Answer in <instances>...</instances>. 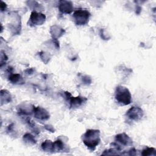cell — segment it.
<instances>
[{
	"mask_svg": "<svg viewBox=\"0 0 156 156\" xmlns=\"http://www.w3.org/2000/svg\"><path fill=\"white\" fill-rule=\"evenodd\" d=\"M83 143L90 149L94 150L100 142V132L99 130L88 129L82 135Z\"/></svg>",
	"mask_w": 156,
	"mask_h": 156,
	"instance_id": "6da1fadb",
	"label": "cell"
},
{
	"mask_svg": "<svg viewBox=\"0 0 156 156\" xmlns=\"http://www.w3.org/2000/svg\"><path fill=\"white\" fill-rule=\"evenodd\" d=\"M115 99L122 105H128L132 102V96L129 90L123 86H118L115 90Z\"/></svg>",
	"mask_w": 156,
	"mask_h": 156,
	"instance_id": "7a4b0ae2",
	"label": "cell"
},
{
	"mask_svg": "<svg viewBox=\"0 0 156 156\" xmlns=\"http://www.w3.org/2000/svg\"><path fill=\"white\" fill-rule=\"evenodd\" d=\"M90 16V13L88 10L78 9L74 12L73 18L77 25H85L88 22Z\"/></svg>",
	"mask_w": 156,
	"mask_h": 156,
	"instance_id": "3957f363",
	"label": "cell"
},
{
	"mask_svg": "<svg viewBox=\"0 0 156 156\" xmlns=\"http://www.w3.org/2000/svg\"><path fill=\"white\" fill-rule=\"evenodd\" d=\"M126 116L130 120L138 121L142 118L143 116V112L141 108L133 106L127 110Z\"/></svg>",
	"mask_w": 156,
	"mask_h": 156,
	"instance_id": "277c9868",
	"label": "cell"
},
{
	"mask_svg": "<svg viewBox=\"0 0 156 156\" xmlns=\"http://www.w3.org/2000/svg\"><path fill=\"white\" fill-rule=\"evenodd\" d=\"M46 16L44 15L41 13L32 12L29 18V23L30 24H33L34 26L41 25L44 22Z\"/></svg>",
	"mask_w": 156,
	"mask_h": 156,
	"instance_id": "5b68a950",
	"label": "cell"
},
{
	"mask_svg": "<svg viewBox=\"0 0 156 156\" xmlns=\"http://www.w3.org/2000/svg\"><path fill=\"white\" fill-rule=\"evenodd\" d=\"M34 114L35 118L40 120H46L49 118V113L45 109L40 107H34Z\"/></svg>",
	"mask_w": 156,
	"mask_h": 156,
	"instance_id": "8992f818",
	"label": "cell"
},
{
	"mask_svg": "<svg viewBox=\"0 0 156 156\" xmlns=\"http://www.w3.org/2000/svg\"><path fill=\"white\" fill-rule=\"evenodd\" d=\"M58 9L63 13H70L73 10V4L70 1H60L59 2Z\"/></svg>",
	"mask_w": 156,
	"mask_h": 156,
	"instance_id": "52a82bcc",
	"label": "cell"
},
{
	"mask_svg": "<svg viewBox=\"0 0 156 156\" xmlns=\"http://www.w3.org/2000/svg\"><path fill=\"white\" fill-rule=\"evenodd\" d=\"M115 140L124 146H129L132 144L131 138L124 133L117 135L115 137Z\"/></svg>",
	"mask_w": 156,
	"mask_h": 156,
	"instance_id": "ba28073f",
	"label": "cell"
},
{
	"mask_svg": "<svg viewBox=\"0 0 156 156\" xmlns=\"http://www.w3.org/2000/svg\"><path fill=\"white\" fill-rule=\"evenodd\" d=\"M86 101H87V99L83 97H80V96L71 97L69 99L70 107L72 108L78 107L80 105H81Z\"/></svg>",
	"mask_w": 156,
	"mask_h": 156,
	"instance_id": "9c48e42d",
	"label": "cell"
},
{
	"mask_svg": "<svg viewBox=\"0 0 156 156\" xmlns=\"http://www.w3.org/2000/svg\"><path fill=\"white\" fill-rule=\"evenodd\" d=\"M41 148L46 152L53 151V143L50 140H46L42 143Z\"/></svg>",
	"mask_w": 156,
	"mask_h": 156,
	"instance_id": "30bf717a",
	"label": "cell"
},
{
	"mask_svg": "<svg viewBox=\"0 0 156 156\" xmlns=\"http://www.w3.org/2000/svg\"><path fill=\"white\" fill-rule=\"evenodd\" d=\"M51 29V30H53V32H51V34L54 37H59L62 36L64 32V30L62 28H60V27H58L57 26H52Z\"/></svg>",
	"mask_w": 156,
	"mask_h": 156,
	"instance_id": "8fae6325",
	"label": "cell"
},
{
	"mask_svg": "<svg viewBox=\"0 0 156 156\" xmlns=\"http://www.w3.org/2000/svg\"><path fill=\"white\" fill-rule=\"evenodd\" d=\"M23 140L26 144H28L29 145L35 144L36 143V140H35V138L30 133H26L23 136Z\"/></svg>",
	"mask_w": 156,
	"mask_h": 156,
	"instance_id": "7c38bea8",
	"label": "cell"
},
{
	"mask_svg": "<svg viewBox=\"0 0 156 156\" xmlns=\"http://www.w3.org/2000/svg\"><path fill=\"white\" fill-rule=\"evenodd\" d=\"M64 149V143L60 140L53 143V151H60Z\"/></svg>",
	"mask_w": 156,
	"mask_h": 156,
	"instance_id": "4fadbf2b",
	"label": "cell"
},
{
	"mask_svg": "<svg viewBox=\"0 0 156 156\" xmlns=\"http://www.w3.org/2000/svg\"><path fill=\"white\" fill-rule=\"evenodd\" d=\"M155 149L153 147H147L145 149H144L142 152L143 155H155Z\"/></svg>",
	"mask_w": 156,
	"mask_h": 156,
	"instance_id": "5bb4252c",
	"label": "cell"
},
{
	"mask_svg": "<svg viewBox=\"0 0 156 156\" xmlns=\"http://www.w3.org/2000/svg\"><path fill=\"white\" fill-rule=\"evenodd\" d=\"M20 78H21V76L20 74H12L9 76V80L13 83H15L18 82L20 80Z\"/></svg>",
	"mask_w": 156,
	"mask_h": 156,
	"instance_id": "9a60e30c",
	"label": "cell"
},
{
	"mask_svg": "<svg viewBox=\"0 0 156 156\" xmlns=\"http://www.w3.org/2000/svg\"><path fill=\"white\" fill-rule=\"evenodd\" d=\"M4 7V8L6 7V4L5 3H4L2 1H1V10H3Z\"/></svg>",
	"mask_w": 156,
	"mask_h": 156,
	"instance_id": "2e32d148",
	"label": "cell"
},
{
	"mask_svg": "<svg viewBox=\"0 0 156 156\" xmlns=\"http://www.w3.org/2000/svg\"><path fill=\"white\" fill-rule=\"evenodd\" d=\"M116 151H118V150H116ZM115 150H114V149H109V151L108 150H107V154H109V153H108V152H110V151H116ZM104 154V155H105ZM110 154H112V155H115V154L113 153V152H111V153H110Z\"/></svg>",
	"mask_w": 156,
	"mask_h": 156,
	"instance_id": "e0dca14e",
	"label": "cell"
}]
</instances>
